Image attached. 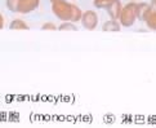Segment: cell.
Masks as SVG:
<instances>
[{"instance_id":"1","label":"cell","mask_w":156,"mask_h":128,"mask_svg":"<svg viewBox=\"0 0 156 128\" xmlns=\"http://www.w3.org/2000/svg\"><path fill=\"white\" fill-rule=\"evenodd\" d=\"M136 21H137V3L129 2L122 7L120 17H119V22L124 27H132Z\"/></svg>"},{"instance_id":"2","label":"cell","mask_w":156,"mask_h":128,"mask_svg":"<svg viewBox=\"0 0 156 128\" xmlns=\"http://www.w3.org/2000/svg\"><path fill=\"white\" fill-rule=\"evenodd\" d=\"M52 12L61 21H70L72 12V3L67 0H58L52 3Z\"/></svg>"},{"instance_id":"3","label":"cell","mask_w":156,"mask_h":128,"mask_svg":"<svg viewBox=\"0 0 156 128\" xmlns=\"http://www.w3.org/2000/svg\"><path fill=\"white\" fill-rule=\"evenodd\" d=\"M80 21L85 30L93 31L98 25V14L94 10H85V12H83Z\"/></svg>"},{"instance_id":"4","label":"cell","mask_w":156,"mask_h":128,"mask_svg":"<svg viewBox=\"0 0 156 128\" xmlns=\"http://www.w3.org/2000/svg\"><path fill=\"white\" fill-rule=\"evenodd\" d=\"M40 0H20L18 3V13L27 14L30 12H34L39 8Z\"/></svg>"},{"instance_id":"5","label":"cell","mask_w":156,"mask_h":128,"mask_svg":"<svg viewBox=\"0 0 156 128\" xmlns=\"http://www.w3.org/2000/svg\"><path fill=\"white\" fill-rule=\"evenodd\" d=\"M151 12H152V8L148 3H137V20L146 22Z\"/></svg>"},{"instance_id":"6","label":"cell","mask_w":156,"mask_h":128,"mask_svg":"<svg viewBox=\"0 0 156 128\" xmlns=\"http://www.w3.org/2000/svg\"><path fill=\"white\" fill-rule=\"evenodd\" d=\"M121 9H122V4H121L120 0H112V3L106 8V10H107V13L110 16V18H112V20H119Z\"/></svg>"},{"instance_id":"7","label":"cell","mask_w":156,"mask_h":128,"mask_svg":"<svg viewBox=\"0 0 156 128\" xmlns=\"http://www.w3.org/2000/svg\"><path fill=\"white\" fill-rule=\"evenodd\" d=\"M121 30V25L119 20H108L106 21L102 26V31H110V32H119Z\"/></svg>"},{"instance_id":"8","label":"cell","mask_w":156,"mask_h":128,"mask_svg":"<svg viewBox=\"0 0 156 128\" xmlns=\"http://www.w3.org/2000/svg\"><path fill=\"white\" fill-rule=\"evenodd\" d=\"M9 29L10 30H29L30 27H29V25H27L23 20L16 18V20H13L9 24Z\"/></svg>"},{"instance_id":"9","label":"cell","mask_w":156,"mask_h":128,"mask_svg":"<svg viewBox=\"0 0 156 128\" xmlns=\"http://www.w3.org/2000/svg\"><path fill=\"white\" fill-rule=\"evenodd\" d=\"M81 16H83L81 9L77 7V5L72 4V12H71V18H70V21L74 22V24H76V22H79V21L81 20Z\"/></svg>"},{"instance_id":"10","label":"cell","mask_w":156,"mask_h":128,"mask_svg":"<svg viewBox=\"0 0 156 128\" xmlns=\"http://www.w3.org/2000/svg\"><path fill=\"white\" fill-rule=\"evenodd\" d=\"M58 30L59 31H77V27L71 21H62V24L58 26Z\"/></svg>"},{"instance_id":"11","label":"cell","mask_w":156,"mask_h":128,"mask_svg":"<svg viewBox=\"0 0 156 128\" xmlns=\"http://www.w3.org/2000/svg\"><path fill=\"white\" fill-rule=\"evenodd\" d=\"M146 24H147L148 29L156 31V10H152V12L150 13L148 18L146 20Z\"/></svg>"},{"instance_id":"12","label":"cell","mask_w":156,"mask_h":128,"mask_svg":"<svg viewBox=\"0 0 156 128\" xmlns=\"http://www.w3.org/2000/svg\"><path fill=\"white\" fill-rule=\"evenodd\" d=\"M18 3H20V0H7L5 5H7V9L10 10V12L18 13Z\"/></svg>"},{"instance_id":"13","label":"cell","mask_w":156,"mask_h":128,"mask_svg":"<svg viewBox=\"0 0 156 128\" xmlns=\"http://www.w3.org/2000/svg\"><path fill=\"white\" fill-rule=\"evenodd\" d=\"M111 3H112V0H93L94 7L99 9H106Z\"/></svg>"},{"instance_id":"14","label":"cell","mask_w":156,"mask_h":128,"mask_svg":"<svg viewBox=\"0 0 156 128\" xmlns=\"http://www.w3.org/2000/svg\"><path fill=\"white\" fill-rule=\"evenodd\" d=\"M41 30H47V31H55L58 30V27L55 26L53 22H45V24L41 25Z\"/></svg>"},{"instance_id":"15","label":"cell","mask_w":156,"mask_h":128,"mask_svg":"<svg viewBox=\"0 0 156 128\" xmlns=\"http://www.w3.org/2000/svg\"><path fill=\"white\" fill-rule=\"evenodd\" d=\"M4 25H5V20H4V16H3L2 13H0V30H2L3 27H4Z\"/></svg>"},{"instance_id":"16","label":"cell","mask_w":156,"mask_h":128,"mask_svg":"<svg viewBox=\"0 0 156 128\" xmlns=\"http://www.w3.org/2000/svg\"><path fill=\"white\" fill-rule=\"evenodd\" d=\"M150 5H151L152 10H156V0H151V3H150Z\"/></svg>"},{"instance_id":"17","label":"cell","mask_w":156,"mask_h":128,"mask_svg":"<svg viewBox=\"0 0 156 128\" xmlns=\"http://www.w3.org/2000/svg\"><path fill=\"white\" fill-rule=\"evenodd\" d=\"M51 2H52V3H54V2H58V0H51Z\"/></svg>"},{"instance_id":"18","label":"cell","mask_w":156,"mask_h":128,"mask_svg":"<svg viewBox=\"0 0 156 128\" xmlns=\"http://www.w3.org/2000/svg\"><path fill=\"white\" fill-rule=\"evenodd\" d=\"M129 2H136V0H129Z\"/></svg>"}]
</instances>
